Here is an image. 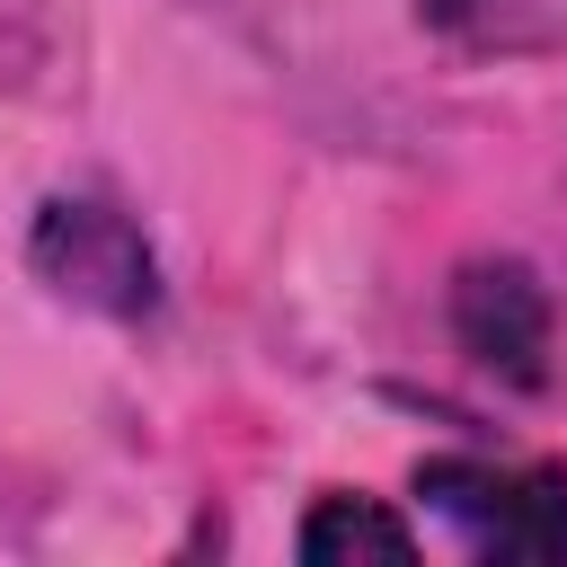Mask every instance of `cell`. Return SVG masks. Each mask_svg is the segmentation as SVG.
Returning a JSON list of instances; mask_svg holds the SVG:
<instances>
[{"instance_id":"3","label":"cell","mask_w":567,"mask_h":567,"mask_svg":"<svg viewBox=\"0 0 567 567\" xmlns=\"http://www.w3.org/2000/svg\"><path fill=\"white\" fill-rule=\"evenodd\" d=\"M452 337L478 372L540 390L549 381V292H540V275L514 266V257H470L452 275Z\"/></svg>"},{"instance_id":"4","label":"cell","mask_w":567,"mask_h":567,"mask_svg":"<svg viewBox=\"0 0 567 567\" xmlns=\"http://www.w3.org/2000/svg\"><path fill=\"white\" fill-rule=\"evenodd\" d=\"M292 549H301L310 567H354V558L399 567V558H416V532H408V523H399L381 496H319V505L301 514Z\"/></svg>"},{"instance_id":"2","label":"cell","mask_w":567,"mask_h":567,"mask_svg":"<svg viewBox=\"0 0 567 567\" xmlns=\"http://www.w3.org/2000/svg\"><path fill=\"white\" fill-rule=\"evenodd\" d=\"M416 496L478 558H567V470L558 461L496 470V461L443 452V461H416Z\"/></svg>"},{"instance_id":"1","label":"cell","mask_w":567,"mask_h":567,"mask_svg":"<svg viewBox=\"0 0 567 567\" xmlns=\"http://www.w3.org/2000/svg\"><path fill=\"white\" fill-rule=\"evenodd\" d=\"M27 266L80 310H106V319L159 310V257H151L142 221L106 195H44L35 230H27Z\"/></svg>"},{"instance_id":"5","label":"cell","mask_w":567,"mask_h":567,"mask_svg":"<svg viewBox=\"0 0 567 567\" xmlns=\"http://www.w3.org/2000/svg\"><path fill=\"white\" fill-rule=\"evenodd\" d=\"M434 9H470V0H434Z\"/></svg>"}]
</instances>
